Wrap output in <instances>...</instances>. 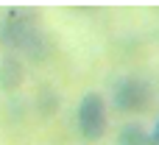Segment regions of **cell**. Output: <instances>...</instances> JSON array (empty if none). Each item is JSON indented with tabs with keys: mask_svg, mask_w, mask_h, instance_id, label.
Wrapping results in <instances>:
<instances>
[{
	"mask_svg": "<svg viewBox=\"0 0 159 145\" xmlns=\"http://www.w3.org/2000/svg\"><path fill=\"white\" fill-rule=\"evenodd\" d=\"M39 34V20L36 11L25 8V6H14L0 17V42L6 48L22 50L34 36Z\"/></svg>",
	"mask_w": 159,
	"mask_h": 145,
	"instance_id": "obj_1",
	"label": "cell"
},
{
	"mask_svg": "<svg viewBox=\"0 0 159 145\" xmlns=\"http://www.w3.org/2000/svg\"><path fill=\"white\" fill-rule=\"evenodd\" d=\"M25 81V64L17 56H3L0 59V89H17Z\"/></svg>",
	"mask_w": 159,
	"mask_h": 145,
	"instance_id": "obj_4",
	"label": "cell"
},
{
	"mask_svg": "<svg viewBox=\"0 0 159 145\" xmlns=\"http://www.w3.org/2000/svg\"><path fill=\"white\" fill-rule=\"evenodd\" d=\"M151 145H159V120H157V129H154V134H151Z\"/></svg>",
	"mask_w": 159,
	"mask_h": 145,
	"instance_id": "obj_6",
	"label": "cell"
},
{
	"mask_svg": "<svg viewBox=\"0 0 159 145\" xmlns=\"http://www.w3.org/2000/svg\"><path fill=\"white\" fill-rule=\"evenodd\" d=\"M75 126H78V134L89 143L101 140L109 129V109H106V101L101 92H87L81 101H78V109H75Z\"/></svg>",
	"mask_w": 159,
	"mask_h": 145,
	"instance_id": "obj_2",
	"label": "cell"
},
{
	"mask_svg": "<svg viewBox=\"0 0 159 145\" xmlns=\"http://www.w3.org/2000/svg\"><path fill=\"white\" fill-rule=\"evenodd\" d=\"M117 145H151V134L143 129V123H126L120 126Z\"/></svg>",
	"mask_w": 159,
	"mask_h": 145,
	"instance_id": "obj_5",
	"label": "cell"
},
{
	"mask_svg": "<svg viewBox=\"0 0 159 145\" xmlns=\"http://www.w3.org/2000/svg\"><path fill=\"white\" fill-rule=\"evenodd\" d=\"M154 101V89L145 78L126 75L115 84V106L120 112H145Z\"/></svg>",
	"mask_w": 159,
	"mask_h": 145,
	"instance_id": "obj_3",
	"label": "cell"
}]
</instances>
